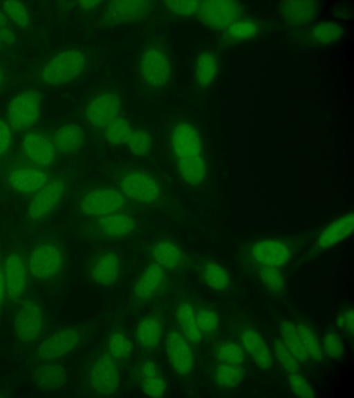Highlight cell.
Masks as SVG:
<instances>
[{
	"label": "cell",
	"mask_w": 354,
	"mask_h": 398,
	"mask_svg": "<svg viewBox=\"0 0 354 398\" xmlns=\"http://www.w3.org/2000/svg\"><path fill=\"white\" fill-rule=\"evenodd\" d=\"M28 274L41 282H52L63 274L66 253L62 243L51 236L38 238L32 245L26 261Z\"/></svg>",
	"instance_id": "6da1fadb"
},
{
	"label": "cell",
	"mask_w": 354,
	"mask_h": 398,
	"mask_svg": "<svg viewBox=\"0 0 354 398\" xmlns=\"http://www.w3.org/2000/svg\"><path fill=\"white\" fill-rule=\"evenodd\" d=\"M117 188L126 200L153 206L160 202L163 190L161 183L151 173L138 167H124L115 174Z\"/></svg>",
	"instance_id": "7a4b0ae2"
},
{
	"label": "cell",
	"mask_w": 354,
	"mask_h": 398,
	"mask_svg": "<svg viewBox=\"0 0 354 398\" xmlns=\"http://www.w3.org/2000/svg\"><path fill=\"white\" fill-rule=\"evenodd\" d=\"M87 66V57L77 48H67L51 57L41 68L39 79L48 86L70 82L80 76Z\"/></svg>",
	"instance_id": "3957f363"
},
{
	"label": "cell",
	"mask_w": 354,
	"mask_h": 398,
	"mask_svg": "<svg viewBox=\"0 0 354 398\" xmlns=\"http://www.w3.org/2000/svg\"><path fill=\"white\" fill-rule=\"evenodd\" d=\"M138 71L143 85L151 91L167 87L173 77V64L168 51L160 44H150L141 53Z\"/></svg>",
	"instance_id": "277c9868"
},
{
	"label": "cell",
	"mask_w": 354,
	"mask_h": 398,
	"mask_svg": "<svg viewBox=\"0 0 354 398\" xmlns=\"http://www.w3.org/2000/svg\"><path fill=\"white\" fill-rule=\"evenodd\" d=\"M86 383L89 390L99 396H113L118 392L120 366L106 349L98 352L91 359L86 372Z\"/></svg>",
	"instance_id": "5b68a950"
},
{
	"label": "cell",
	"mask_w": 354,
	"mask_h": 398,
	"mask_svg": "<svg viewBox=\"0 0 354 398\" xmlns=\"http://www.w3.org/2000/svg\"><path fill=\"white\" fill-rule=\"evenodd\" d=\"M136 220L129 214L120 211L100 217L90 218L83 227L86 238L93 240H118L133 234Z\"/></svg>",
	"instance_id": "8992f818"
},
{
	"label": "cell",
	"mask_w": 354,
	"mask_h": 398,
	"mask_svg": "<svg viewBox=\"0 0 354 398\" xmlns=\"http://www.w3.org/2000/svg\"><path fill=\"white\" fill-rule=\"evenodd\" d=\"M126 198L117 187L101 186L86 190L77 202L79 212L90 218L122 211Z\"/></svg>",
	"instance_id": "52a82bcc"
},
{
	"label": "cell",
	"mask_w": 354,
	"mask_h": 398,
	"mask_svg": "<svg viewBox=\"0 0 354 398\" xmlns=\"http://www.w3.org/2000/svg\"><path fill=\"white\" fill-rule=\"evenodd\" d=\"M41 111V93L35 89L24 90L14 96L8 103L7 122L14 131H27L37 122Z\"/></svg>",
	"instance_id": "ba28073f"
},
{
	"label": "cell",
	"mask_w": 354,
	"mask_h": 398,
	"mask_svg": "<svg viewBox=\"0 0 354 398\" xmlns=\"http://www.w3.org/2000/svg\"><path fill=\"white\" fill-rule=\"evenodd\" d=\"M84 271L87 280L92 284L104 287H113L121 278L122 260L114 250L100 249L88 257Z\"/></svg>",
	"instance_id": "9c48e42d"
},
{
	"label": "cell",
	"mask_w": 354,
	"mask_h": 398,
	"mask_svg": "<svg viewBox=\"0 0 354 398\" xmlns=\"http://www.w3.org/2000/svg\"><path fill=\"white\" fill-rule=\"evenodd\" d=\"M13 326L21 342L29 344L39 340L46 327L45 314L41 305L32 298L22 301L15 310Z\"/></svg>",
	"instance_id": "30bf717a"
},
{
	"label": "cell",
	"mask_w": 354,
	"mask_h": 398,
	"mask_svg": "<svg viewBox=\"0 0 354 398\" xmlns=\"http://www.w3.org/2000/svg\"><path fill=\"white\" fill-rule=\"evenodd\" d=\"M151 1H111L104 5L100 23L106 28L120 27L144 19L151 12Z\"/></svg>",
	"instance_id": "8fae6325"
},
{
	"label": "cell",
	"mask_w": 354,
	"mask_h": 398,
	"mask_svg": "<svg viewBox=\"0 0 354 398\" xmlns=\"http://www.w3.org/2000/svg\"><path fill=\"white\" fill-rule=\"evenodd\" d=\"M122 101L113 91H104L93 95L85 104L83 114L86 122L97 129H104L120 116Z\"/></svg>",
	"instance_id": "7c38bea8"
},
{
	"label": "cell",
	"mask_w": 354,
	"mask_h": 398,
	"mask_svg": "<svg viewBox=\"0 0 354 398\" xmlns=\"http://www.w3.org/2000/svg\"><path fill=\"white\" fill-rule=\"evenodd\" d=\"M82 333L75 328L57 330L37 346L35 358L41 362L55 361L75 350L80 343Z\"/></svg>",
	"instance_id": "4fadbf2b"
},
{
	"label": "cell",
	"mask_w": 354,
	"mask_h": 398,
	"mask_svg": "<svg viewBox=\"0 0 354 398\" xmlns=\"http://www.w3.org/2000/svg\"><path fill=\"white\" fill-rule=\"evenodd\" d=\"M67 191L66 181L57 178L35 193L28 203V217L34 221L41 220L50 215L64 199Z\"/></svg>",
	"instance_id": "5bb4252c"
},
{
	"label": "cell",
	"mask_w": 354,
	"mask_h": 398,
	"mask_svg": "<svg viewBox=\"0 0 354 398\" xmlns=\"http://www.w3.org/2000/svg\"><path fill=\"white\" fill-rule=\"evenodd\" d=\"M169 149L174 161L204 155L199 132L192 124L185 121L179 122L171 128Z\"/></svg>",
	"instance_id": "9a60e30c"
},
{
	"label": "cell",
	"mask_w": 354,
	"mask_h": 398,
	"mask_svg": "<svg viewBox=\"0 0 354 398\" xmlns=\"http://www.w3.org/2000/svg\"><path fill=\"white\" fill-rule=\"evenodd\" d=\"M166 272L153 262L148 264L133 283L131 290L133 304L141 305L160 295L167 285Z\"/></svg>",
	"instance_id": "2e32d148"
},
{
	"label": "cell",
	"mask_w": 354,
	"mask_h": 398,
	"mask_svg": "<svg viewBox=\"0 0 354 398\" xmlns=\"http://www.w3.org/2000/svg\"><path fill=\"white\" fill-rule=\"evenodd\" d=\"M241 6L234 1H201L196 16L206 26L214 29H225L240 19Z\"/></svg>",
	"instance_id": "e0dca14e"
},
{
	"label": "cell",
	"mask_w": 354,
	"mask_h": 398,
	"mask_svg": "<svg viewBox=\"0 0 354 398\" xmlns=\"http://www.w3.org/2000/svg\"><path fill=\"white\" fill-rule=\"evenodd\" d=\"M167 359L174 371L180 377L189 375L194 366L192 345L176 328L170 329L165 339Z\"/></svg>",
	"instance_id": "ac0fdd59"
},
{
	"label": "cell",
	"mask_w": 354,
	"mask_h": 398,
	"mask_svg": "<svg viewBox=\"0 0 354 398\" xmlns=\"http://www.w3.org/2000/svg\"><path fill=\"white\" fill-rule=\"evenodd\" d=\"M147 251L152 262L165 271L180 272L188 265L189 260L185 252L171 238L156 239L149 245Z\"/></svg>",
	"instance_id": "d6986e66"
},
{
	"label": "cell",
	"mask_w": 354,
	"mask_h": 398,
	"mask_svg": "<svg viewBox=\"0 0 354 398\" xmlns=\"http://www.w3.org/2000/svg\"><path fill=\"white\" fill-rule=\"evenodd\" d=\"M3 267L6 296L11 301H19L27 288V263L19 253L11 252L6 256Z\"/></svg>",
	"instance_id": "ffe728a7"
},
{
	"label": "cell",
	"mask_w": 354,
	"mask_h": 398,
	"mask_svg": "<svg viewBox=\"0 0 354 398\" xmlns=\"http://www.w3.org/2000/svg\"><path fill=\"white\" fill-rule=\"evenodd\" d=\"M132 377L142 392L152 397H163L167 388V381L156 362L145 359L137 363Z\"/></svg>",
	"instance_id": "44dd1931"
},
{
	"label": "cell",
	"mask_w": 354,
	"mask_h": 398,
	"mask_svg": "<svg viewBox=\"0 0 354 398\" xmlns=\"http://www.w3.org/2000/svg\"><path fill=\"white\" fill-rule=\"evenodd\" d=\"M291 249L285 242L277 239H263L250 248V256L259 266L279 267L290 258Z\"/></svg>",
	"instance_id": "7402d4cb"
},
{
	"label": "cell",
	"mask_w": 354,
	"mask_h": 398,
	"mask_svg": "<svg viewBox=\"0 0 354 398\" xmlns=\"http://www.w3.org/2000/svg\"><path fill=\"white\" fill-rule=\"evenodd\" d=\"M22 149L25 156L37 167H48L55 162L57 151L54 144L41 133H27L23 139Z\"/></svg>",
	"instance_id": "603a6c76"
},
{
	"label": "cell",
	"mask_w": 354,
	"mask_h": 398,
	"mask_svg": "<svg viewBox=\"0 0 354 398\" xmlns=\"http://www.w3.org/2000/svg\"><path fill=\"white\" fill-rule=\"evenodd\" d=\"M8 183L15 191L22 194L35 193L48 182L47 173L37 166H21L8 175Z\"/></svg>",
	"instance_id": "cb8c5ba5"
},
{
	"label": "cell",
	"mask_w": 354,
	"mask_h": 398,
	"mask_svg": "<svg viewBox=\"0 0 354 398\" xmlns=\"http://www.w3.org/2000/svg\"><path fill=\"white\" fill-rule=\"evenodd\" d=\"M164 319L159 312H152L142 317L137 323L135 338L139 347L145 352H152L162 341Z\"/></svg>",
	"instance_id": "d4e9b609"
},
{
	"label": "cell",
	"mask_w": 354,
	"mask_h": 398,
	"mask_svg": "<svg viewBox=\"0 0 354 398\" xmlns=\"http://www.w3.org/2000/svg\"><path fill=\"white\" fill-rule=\"evenodd\" d=\"M243 350L255 364L262 370H268L272 365L271 352L261 335L254 329H243L239 336Z\"/></svg>",
	"instance_id": "484cf974"
},
{
	"label": "cell",
	"mask_w": 354,
	"mask_h": 398,
	"mask_svg": "<svg viewBox=\"0 0 354 398\" xmlns=\"http://www.w3.org/2000/svg\"><path fill=\"white\" fill-rule=\"evenodd\" d=\"M33 372L35 385L46 391H55L64 388L68 381L66 368L55 361H45Z\"/></svg>",
	"instance_id": "4316f807"
},
{
	"label": "cell",
	"mask_w": 354,
	"mask_h": 398,
	"mask_svg": "<svg viewBox=\"0 0 354 398\" xmlns=\"http://www.w3.org/2000/svg\"><path fill=\"white\" fill-rule=\"evenodd\" d=\"M353 213H347L328 225L319 234L317 245L320 249L331 247L348 236L353 231Z\"/></svg>",
	"instance_id": "83f0119b"
},
{
	"label": "cell",
	"mask_w": 354,
	"mask_h": 398,
	"mask_svg": "<svg viewBox=\"0 0 354 398\" xmlns=\"http://www.w3.org/2000/svg\"><path fill=\"white\" fill-rule=\"evenodd\" d=\"M318 10L317 2L313 1H287L280 6L282 18L289 25L301 26L313 21Z\"/></svg>",
	"instance_id": "f1b7e54d"
},
{
	"label": "cell",
	"mask_w": 354,
	"mask_h": 398,
	"mask_svg": "<svg viewBox=\"0 0 354 398\" xmlns=\"http://www.w3.org/2000/svg\"><path fill=\"white\" fill-rule=\"evenodd\" d=\"M175 316L178 329L191 345H198L202 335L197 327L195 308L187 298L180 299L176 306Z\"/></svg>",
	"instance_id": "f546056e"
},
{
	"label": "cell",
	"mask_w": 354,
	"mask_h": 398,
	"mask_svg": "<svg viewBox=\"0 0 354 398\" xmlns=\"http://www.w3.org/2000/svg\"><path fill=\"white\" fill-rule=\"evenodd\" d=\"M52 141L57 152L66 155L73 154L84 145L85 134L77 124H65L55 131Z\"/></svg>",
	"instance_id": "4dcf8cb0"
},
{
	"label": "cell",
	"mask_w": 354,
	"mask_h": 398,
	"mask_svg": "<svg viewBox=\"0 0 354 398\" xmlns=\"http://www.w3.org/2000/svg\"><path fill=\"white\" fill-rule=\"evenodd\" d=\"M176 172L180 180L192 187L201 184L207 173L205 155L175 160Z\"/></svg>",
	"instance_id": "1f68e13d"
},
{
	"label": "cell",
	"mask_w": 354,
	"mask_h": 398,
	"mask_svg": "<svg viewBox=\"0 0 354 398\" xmlns=\"http://www.w3.org/2000/svg\"><path fill=\"white\" fill-rule=\"evenodd\" d=\"M218 71V61L216 55L209 51L200 53L193 66V77L200 88L209 86L215 79Z\"/></svg>",
	"instance_id": "d6a6232c"
},
{
	"label": "cell",
	"mask_w": 354,
	"mask_h": 398,
	"mask_svg": "<svg viewBox=\"0 0 354 398\" xmlns=\"http://www.w3.org/2000/svg\"><path fill=\"white\" fill-rule=\"evenodd\" d=\"M198 272L205 285L214 291H224L230 285V276L225 269L214 260L202 262L198 267Z\"/></svg>",
	"instance_id": "836d02e7"
},
{
	"label": "cell",
	"mask_w": 354,
	"mask_h": 398,
	"mask_svg": "<svg viewBox=\"0 0 354 398\" xmlns=\"http://www.w3.org/2000/svg\"><path fill=\"white\" fill-rule=\"evenodd\" d=\"M133 348V343L123 332L113 330L109 333L106 350L120 366L127 361Z\"/></svg>",
	"instance_id": "e575fe53"
},
{
	"label": "cell",
	"mask_w": 354,
	"mask_h": 398,
	"mask_svg": "<svg viewBox=\"0 0 354 398\" xmlns=\"http://www.w3.org/2000/svg\"><path fill=\"white\" fill-rule=\"evenodd\" d=\"M343 35V29L335 22H322L314 25L309 30L310 42L317 46L335 43Z\"/></svg>",
	"instance_id": "d590c367"
},
{
	"label": "cell",
	"mask_w": 354,
	"mask_h": 398,
	"mask_svg": "<svg viewBox=\"0 0 354 398\" xmlns=\"http://www.w3.org/2000/svg\"><path fill=\"white\" fill-rule=\"evenodd\" d=\"M280 333L282 341L299 362L305 363L309 357L303 346L297 326L290 321L281 323Z\"/></svg>",
	"instance_id": "8d00e7d4"
},
{
	"label": "cell",
	"mask_w": 354,
	"mask_h": 398,
	"mask_svg": "<svg viewBox=\"0 0 354 398\" xmlns=\"http://www.w3.org/2000/svg\"><path fill=\"white\" fill-rule=\"evenodd\" d=\"M244 370L241 365L220 363L213 370V379L223 388H232L242 382Z\"/></svg>",
	"instance_id": "74e56055"
},
{
	"label": "cell",
	"mask_w": 354,
	"mask_h": 398,
	"mask_svg": "<svg viewBox=\"0 0 354 398\" xmlns=\"http://www.w3.org/2000/svg\"><path fill=\"white\" fill-rule=\"evenodd\" d=\"M133 129L129 120L119 116L104 129V137L109 144L124 145Z\"/></svg>",
	"instance_id": "f35d334b"
},
{
	"label": "cell",
	"mask_w": 354,
	"mask_h": 398,
	"mask_svg": "<svg viewBox=\"0 0 354 398\" xmlns=\"http://www.w3.org/2000/svg\"><path fill=\"white\" fill-rule=\"evenodd\" d=\"M259 32V26L252 19H239L225 29V38L232 41H241L253 38Z\"/></svg>",
	"instance_id": "ab89813d"
},
{
	"label": "cell",
	"mask_w": 354,
	"mask_h": 398,
	"mask_svg": "<svg viewBox=\"0 0 354 398\" xmlns=\"http://www.w3.org/2000/svg\"><path fill=\"white\" fill-rule=\"evenodd\" d=\"M303 346L309 357L315 361H320L323 359L322 345L313 332L307 325L300 323L296 325Z\"/></svg>",
	"instance_id": "60d3db41"
},
{
	"label": "cell",
	"mask_w": 354,
	"mask_h": 398,
	"mask_svg": "<svg viewBox=\"0 0 354 398\" xmlns=\"http://www.w3.org/2000/svg\"><path fill=\"white\" fill-rule=\"evenodd\" d=\"M124 145L133 155L145 157L152 149V137L145 130L133 129Z\"/></svg>",
	"instance_id": "b9f144b4"
},
{
	"label": "cell",
	"mask_w": 354,
	"mask_h": 398,
	"mask_svg": "<svg viewBox=\"0 0 354 398\" xmlns=\"http://www.w3.org/2000/svg\"><path fill=\"white\" fill-rule=\"evenodd\" d=\"M3 13L13 23L21 29L29 27L30 16L25 5L19 1H4L1 5Z\"/></svg>",
	"instance_id": "7bdbcfd3"
},
{
	"label": "cell",
	"mask_w": 354,
	"mask_h": 398,
	"mask_svg": "<svg viewBox=\"0 0 354 398\" xmlns=\"http://www.w3.org/2000/svg\"><path fill=\"white\" fill-rule=\"evenodd\" d=\"M214 354L221 363L241 365L245 359L242 346L233 341L219 343L214 349Z\"/></svg>",
	"instance_id": "ee69618b"
},
{
	"label": "cell",
	"mask_w": 354,
	"mask_h": 398,
	"mask_svg": "<svg viewBox=\"0 0 354 398\" xmlns=\"http://www.w3.org/2000/svg\"><path fill=\"white\" fill-rule=\"evenodd\" d=\"M257 273L263 285L270 292L279 294L283 292L285 279L279 267L259 266Z\"/></svg>",
	"instance_id": "f6af8a7d"
},
{
	"label": "cell",
	"mask_w": 354,
	"mask_h": 398,
	"mask_svg": "<svg viewBox=\"0 0 354 398\" xmlns=\"http://www.w3.org/2000/svg\"><path fill=\"white\" fill-rule=\"evenodd\" d=\"M195 316L197 327L202 337L212 335L218 330L220 321L214 310L207 307H200L195 309Z\"/></svg>",
	"instance_id": "bcb514c9"
},
{
	"label": "cell",
	"mask_w": 354,
	"mask_h": 398,
	"mask_svg": "<svg viewBox=\"0 0 354 398\" xmlns=\"http://www.w3.org/2000/svg\"><path fill=\"white\" fill-rule=\"evenodd\" d=\"M273 350L278 362L287 372L291 373L298 371L299 361L281 339H276L273 341Z\"/></svg>",
	"instance_id": "7dc6e473"
},
{
	"label": "cell",
	"mask_w": 354,
	"mask_h": 398,
	"mask_svg": "<svg viewBox=\"0 0 354 398\" xmlns=\"http://www.w3.org/2000/svg\"><path fill=\"white\" fill-rule=\"evenodd\" d=\"M321 345L323 352L331 359H340L344 354L343 341L335 332H326L323 337Z\"/></svg>",
	"instance_id": "c3c4849f"
},
{
	"label": "cell",
	"mask_w": 354,
	"mask_h": 398,
	"mask_svg": "<svg viewBox=\"0 0 354 398\" xmlns=\"http://www.w3.org/2000/svg\"><path fill=\"white\" fill-rule=\"evenodd\" d=\"M201 1H165L166 8L173 15L189 17L196 15Z\"/></svg>",
	"instance_id": "681fc988"
},
{
	"label": "cell",
	"mask_w": 354,
	"mask_h": 398,
	"mask_svg": "<svg viewBox=\"0 0 354 398\" xmlns=\"http://www.w3.org/2000/svg\"><path fill=\"white\" fill-rule=\"evenodd\" d=\"M288 383L293 394L302 398H313L315 394L308 381L298 372L289 373Z\"/></svg>",
	"instance_id": "f907efd6"
},
{
	"label": "cell",
	"mask_w": 354,
	"mask_h": 398,
	"mask_svg": "<svg viewBox=\"0 0 354 398\" xmlns=\"http://www.w3.org/2000/svg\"><path fill=\"white\" fill-rule=\"evenodd\" d=\"M12 143V130L3 118L0 117V158L9 151Z\"/></svg>",
	"instance_id": "816d5d0a"
},
{
	"label": "cell",
	"mask_w": 354,
	"mask_h": 398,
	"mask_svg": "<svg viewBox=\"0 0 354 398\" xmlns=\"http://www.w3.org/2000/svg\"><path fill=\"white\" fill-rule=\"evenodd\" d=\"M337 325L348 335L353 337L354 330V317L352 308H348L339 312L336 319Z\"/></svg>",
	"instance_id": "f5cc1de1"
},
{
	"label": "cell",
	"mask_w": 354,
	"mask_h": 398,
	"mask_svg": "<svg viewBox=\"0 0 354 398\" xmlns=\"http://www.w3.org/2000/svg\"><path fill=\"white\" fill-rule=\"evenodd\" d=\"M15 41V35L9 26L0 28V53L10 48Z\"/></svg>",
	"instance_id": "db71d44e"
},
{
	"label": "cell",
	"mask_w": 354,
	"mask_h": 398,
	"mask_svg": "<svg viewBox=\"0 0 354 398\" xmlns=\"http://www.w3.org/2000/svg\"><path fill=\"white\" fill-rule=\"evenodd\" d=\"M6 296V283L4 280L3 265L0 263V309L2 307Z\"/></svg>",
	"instance_id": "11a10c76"
},
{
	"label": "cell",
	"mask_w": 354,
	"mask_h": 398,
	"mask_svg": "<svg viewBox=\"0 0 354 398\" xmlns=\"http://www.w3.org/2000/svg\"><path fill=\"white\" fill-rule=\"evenodd\" d=\"M103 2L101 1H80L77 3L83 10H92L99 6Z\"/></svg>",
	"instance_id": "9f6ffc18"
},
{
	"label": "cell",
	"mask_w": 354,
	"mask_h": 398,
	"mask_svg": "<svg viewBox=\"0 0 354 398\" xmlns=\"http://www.w3.org/2000/svg\"><path fill=\"white\" fill-rule=\"evenodd\" d=\"M8 77L5 67L0 63V91L5 86Z\"/></svg>",
	"instance_id": "6f0895ef"
},
{
	"label": "cell",
	"mask_w": 354,
	"mask_h": 398,
	"mask_svg": "<svg viewBox=\"0 0 354 398\" xmlns=\"http://www.w3.org/2000/svg\"><path fill=\"white\" fill-rule=\"evenodd\" d=\"M8 26V19L3 13V12L0 10V28Z\"/></svg>",
	"instance_id": "680465c9"
}]
</instances>
